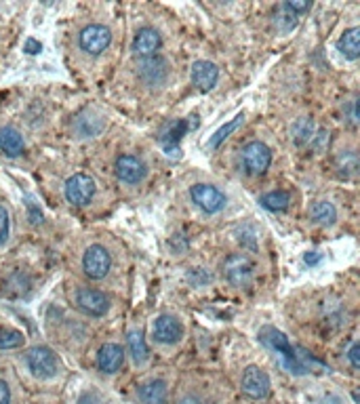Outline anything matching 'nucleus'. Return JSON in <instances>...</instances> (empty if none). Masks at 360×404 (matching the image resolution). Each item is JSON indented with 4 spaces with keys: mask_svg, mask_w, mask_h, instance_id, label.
<instances>
[{
    "mask_svg": "<svg viewBox=\"0 0 360 404\" xmlns=\"http://www.w3.org/2000/svg\"><path fill=\"white\" fill-rule=\"evenodd\" d=\"M320 404H341V402H339V398H335V396H329V398H326V400H322Z\"/></svg>",
    "mask_w": 360,
    "mask_h": 404,
    "instance_id": "obj_40",
    "label": "nucleus"
},
{
    "mask_svg": "<svg viewBox=\"0 0 360 404\" xmlns=\"http://www.w3.org/2000/svg\"><path fill=\"white\" fill-rule=\"evenodd\" d=\"M76 305L78 310H82L87 316H106L110 310V299L106 293L97 291V289H78L76 291Z\"/></svg>",
    "mask_w": 360,
    "mask_h": 404,
    "instance_id": "obj_10",
    "label": "nucleus"
},
{
    "mask_svg": "<svg viewBox=\"0 0 360 404\" xmlns=\"http://www.w3.org/2000/svg\"><path fill=\"white\" fill-rule=\"evenodd\" d=\"M303 259H305V264H308V266H316V264H318V261L322 259V255H320L318 251H312V253H308V255H305Z\"/></svg>",
    "mask_w": 360,
    "mask_h": 404,
    "instance_id": "obj_36",
    "label": "nucleus"
},
{
    "mask_svg": "<svg viewBox=\"0 0 360 404\" xmlns=\"http://www.w3.org/2000/svg\"><path fill=\"white\" fill-rule=\"evenodd\" d=\"M253 261L243 253H234L224 261V276L232 287H247L253 278Z\"/></svg>",
    "mask_w": 360,
    "mask_h": 404,
    "instance_id": "obj_6",
    "label": "nucleus"
},
{
    "mask_svg": "<svg viewBox=\"0 0 360 404\" xmlns=\"http://www.w3.org/2000/svg\"><path fill=\"white\" fill-rule=\"evenodd\" d=\"M339 49L347 59H358L360 55V30L358 28H350L343 32L341 41H339Z\"/></svg>",
    "mask_w": 360,
    "mask_h": 404,
    "instance_id": "obj_23",
    "label": "nucleus"
},
{
    "mask_svg": "<svg viewBox=\"0 0 360 404\" xmlns=\"http://www.w3.org/2000/svg\"><path fill=\"white\" fill-rule=\"evenodd\" d=\"M190 196L194 200V205L199 209H203L205 213H209V215H213V213H217V211H222L226 207V194L219 187L211 185V183L192 185Z\"/></svg>",
    "mask_w": 360,
    "mask_h": 404,
    "instance_id": "obj_4",
    "label": "nucleus"
},
{
    "mask_svg": "<svg viewBox=\"0 0 360 404\" xmlns=\"http://www.w3.org/2000/svg\"><path fill=\"white\" fill-rule=\"evenodd\" d=\"M310 217H312V222L316 226L329 228L337 219V209H335L333 202H329V200H316L314 205H312V209H310Z\"/></svg>",
    "mask_w": 360,
    "mask_h": 404,
    "instance_id": "obj_19",
    "label": "nucleus"
},
{
    "mask_svg": "<svg viewBox=\"0 0 360 404\" xmlns=\"http://www.w3.org/2000/svg\"><path fill=\"white\" fill-rule=\"evenodd\" d=\"M112 43V32L101 24H91L78 34V45L87 55H101Z\"/></svg>",
    "mask_w": 360,
    "mask_h": 404,
    "instance_id": "obj_5",
    "label": "nucleus"
},
{
    "mask_svg": "<svg viewBox=\"0 0 360 404\" xmlns=\"http://www.w3.org/2000/svg\"><path fill=\"white\" fill-rule=\"evenodd\" d=\"M30 291V280L24 274H13L7 282H5V295L11 297H22Z\"/></svg>",
    "mask_w": 360,
    "mask_h": 404,
    "instance_id": "obj_26",
    "label": "nucleus"
},
{
    "mask_svg": "<svg viewBox=\"0 0 360 404\" xmlns=\"http://www.w3.org/2000/svg\"><path fill=\"white\" fill-rule=\"evenodd\" d=\"M41 49H43V47H41V43H38V41H34V38H30V41L26 43V51H28V53H32V55H34V53H38Z\"/></svg>",
    "mask_w": 360,
    "mask_h": 404,
    "instance_id": "obj_38",
    "label": "nucleus"
},
{
    "mask_svg": "<svg viewBox=\"0 0 360 404\" xmlns=\"http://www.w3.org/2000/svg\"><path fill=\"white\" fill-rule=\"evenodd\" d=\"M243 118H245V116H243V114H238L232 122H228L226 127H222V129H219V131H217V133L209 139V147H217V145H219V143H222V141H224V139H226V137H228V135H230V133H232V131L240 124V122H243Z\"/></svg>",
    "mask_w": 360,
    "mask_h": 404,
    "instance_id": "obj_28",
    "label": "nucleus"
},
{
    "mask_svg": "<svg viewBox=\"0 0 360 404\" xmlns=\"http://www.w3.org/2000/svg\"><path fill=\"white\" fill-rule=\"evenodd\" d=\"M0 404H11V387L3 379H0Z\"/></svg>",
    "mask_w": 360,
    "mask_h": 404,
    "instance_id": "obj_30",
    "label": "nucleus"
},
{
    "mask_svg": "<svg viewBox=\"0 0 360 404\" xmlns=\"http://www.w3.org/2000/svg\"><path fill=\"white\" fill-rule=\"evenodd\" d=\"M124 362V349L118 343H106L101 345L99 354H97V366L103 373H116L120 370Z\"/></svg>",
    "mask_w": 360,
    "mask_h": 404,
    "instance_id": "obj_16",
    "label": "nucleus"
},
{
    "mask_svg": "<svg viewBox=\"0 0 360 404\" xmlns=\"http://www.w3.org/2000/svg\"><path fill=\"white\" fill-rule=\"evenodd\" d=\"M314 137V120L308 118V116H301L293 122L291 127V139L295 145H305L310 143Z\"/></svg>",
    "mask_w": 360,
    "mask_h": 404,
    "instance_id": "obj_22",
    "label": "nucleus"
},
{
    "mask_svg": "<svg viewBox=\"0 0 360 404\" xmlns=\"http://www.w3.org/2000/svg\"><path fill=\"white\" fill-rule=\"evenodd\" d=\"M160 34L154 30V28H143L137 32V36L133 38V55L141 62V59H147V57H154L156 51L160 49Z\"/></svg>",
    "mask_w": 360,
    "mask_h": 404,
    "instance_id": "obj_14",
    "label": "nucleus"
},
{
    "mask_svg": "<svg viewBox=\"0 0 360 404\" xmlns=\"http://www.w3.org/2000/svg\"><path fill=\"white\" fill-rule=\"evenodd\" d=\"M9 230H11V219L5 207H0V245H5L9 238Z\"/></svg>",
    "mask_w": 360,
    "mask_h": 404,
    "instance_id": "obj_29",
    "label": "nucleus"
},
{
    "mask_svg": "<svg viewBox=\"0 0 360 404\" xmlns=\"http://www.w3.org/2000/svg\"><path fill=\"white\" fill-rule=\"evenodd\" d=\"M240 158L249 175H264L272 164V150L264 141H249L243 147Z\"/></svg>",
    "mask_w": 360,
    "mask_h": 404,
    "instance_id": "obj_2",
    "label": "nucleus"
},
{
    "mask_svg": "<svg viewBox=\"0 0 360 404\" xmlns=\"http://www.w3.org/2000/svg\"><path fill=\"white\" fill-rule=\"evenodd\" d=\"M335 166H337V173L341 177H354L356 171H358V156L354 150H341L335 158Z\"/></svg>",
    "mask_w": 360,
    "mask_h": 404,
    "instance_id": "obj_24",
    "label": "nucleus"
},
{
    "mask_svg": "<svg viewBox=\"0 0 360 404\" xmlns=\"http://www.w3.org/2000/svg\"><path fill=\"white\" fill-rule=\"evenodd\" d=\"M312 139H316V147H318V150H322V147H324V143H329V133H326V131H322V133L314 135Z\"/></svg>",
    "mask_w": 360,
    "mask_h": 404,
    "instance_id": "obj_35",
    "label": "nucleus"
},
{
    "mask_svg": "<svg viewBox=\"0 0 360 404\" xmlns=\"http://www.w3.org/2000/svg\"><path fill=\"white\" fill-rule=\"evenodd\" d=\"M112 268V255L103 245H91L85 255H82V270L87 278L91 280H101L108 276Z\"/></svg>",
    "mask_w": 360,
    "mask_h": 404,
    "instance_id": "obj_3",
    "label": "nucleus"
},
{
    "mask_svg": "<svg viewBox=\"0 0 360 404\" xmlns=\"http://www.w3.org/2000/svg\"><path fill=\"white\" fill-rule=\"evenodd\" d=\"M30 215H32V222H34V224H38V222L43 219V213H41L34 205H30Z\"/></svg>",
    "mask_w": 360,
    "mask_h": 404,
    "instance_id": "obj_39",
    "label": "nucleus"
},
{
    "mask_svg": "<svg viewBox=\"0 0 360 404\" xmlns=\"http://www.w3.org/2000/svg\"><path fill=\"white\" fill-rule=\"evenodd\" d=\"M26 364L32 370L34 377L38 379H51L59 373V358L51 347L45 345H34L26 354Z\"/></svg>",
    "mask_w": 360,
    "mask_h": 404,
    "instance_id": "obj_1",
    "label": "nucleus"
},
{
    "mask_svg": "<svg viewBox=\"0 0 360 404\" xmlns=\"http://www.w3.org/2000/svg\"><path fill=\"white\" fill-rule=\"evenodd\" d=\"M154 339L164 345H173L184 337V324L171 314H162L154 320Z\"/></svg>",
    "mask_w": 360,
    "mask_h": 404,
    "instance_id": "obj_13",
    "label": "nucleus"
},
{
    "mask_svg": "<svg viewBox=\"0 0 360 404\" xmlns=\"http://www.w3.org/2000/svg\"><path fill=\"white\" fill-rule=\"evenodd\" d=\"M76 404H101V400H99L95 394H89V391H87V394H82V396L78 398Z\"/></svg>",
    "mask_w": 360,
    "mask_h": 404,
    "instance_id": "obj_34",
    "label": "nucleus"
},
{
    "mask_svg": "<svg viewBox=\"0 0 360 404\" xmlns=\"http://www.w3.org/2000/svg\"><path fill=\"white\" fill-rule=\"evenodd\" d=\"M103 127H106V120L101 116L97 118L91 116V110L82 112L74 122V131L78 133V137H95L103 131Z\"/></svg>",
    "mask_w": 360,
    "mask_h": 404,
    "instance_id": "obj_20",
    "label": "nucleus"
},
{
    "mask_svg": "<svg viewBox=\"0 0 360 404\" xmlns=\"http://www.w3.org/2000/svg\"><path fill=\"white\" fill-rule=\"evenodd\" d=\"M177 404H205L199 396H192V394H188V396H184L182 400H179Z\"/></svg>",
    "mask_w": 360,
    "mask_h": 404,
    "instance_id": "obj_37",
    "label": "nucleus"
},
{
    "mask_svg": "<svg viewBox=\"0 0 360 404\" xmlns=\"http://www.w3.org/2000/svg\"><path fill=\"white\" fill-rule=\"evenodd\" d=\"M358 352H360V345L358 343H352V347L347 349V360L352 364V368H358L360 362H358Z\"/></svg>",
    "mask_w": 360,
    "mask_h": 404,
    "instance_id": "obj_31",
    "label": "nucleus"
},
{
    "mask_svg": "<svg viewBox=\"0 0 360 404\" xmlns=\"http://www.w3.org/2000/svg\"><path fill=\"white\" fill-rule=\"evenodd\" d=\"M190 76H192V82L196 85V89H201V91H211V89L217 85L219 70H217V66L211 64V62H196V64L192 66Z\"/></svg>",
    "mask_w": 360,
    "mask_h": 404,
    "instance_id": "obj_15",
    "label": "nucleus"
},
{
    "mask_svg": "<svg viewBox=\"0 0 360 404\" xmlns=\"http://www.w3.org/2000/svg\"><path fill=\"white\" fill-rule=\"evenodd\" d=\"M114 171H116V177L127 183V185H135L139 181H143L147 168L143 164L141 158L133 156V154H122L116 158V164H114Z\"/></svg>",
    "mask_w": 360,
    "mask_h": 404,
    "instance_id": "obj_11",
    "label": "nucleus"
},
{
    "mask_svg": "<svg viewBox=\"0 0 360 404\" xmlns=\"http://www.w3.org/2000/svg\"><path fill=\"white\" fill-rule=\"evenodd\" d=\"M24 343V335L15 329H5L0 326V349H11L20 347Z\"/></svg>",
    "mask_w": 360,
    "mask_h": 404,
    "instance_id": "obj_27",
    "label": "nucleus"
},
{
    "mask_svg": "<svg viewBox=\"0 0 360 404\" xmlns=\"http://www.w3.org/2000/svg\"><path fill=\"white\" fill-rule=\"evenodd\" d=\"M137 398L141 404H166L168 402L166 383L162 379H152L137 389Z\"/></svg>",
    "mask_w": 360,
    "mask_h": 404,
    "instance_id": "obj_17",
    "label": "nucleus"
},
{
    "mask_svg": "<svg viewBox=\"0 0 360 404\" xmlns=\"http://www.w3.org/2000/svg\"><path fill=\"white\" fill-rule=\"evenodd\" d=\"M291 202V194L285 189H276V192H268L261 196V207L268 211H285Z\"/></svg>",
    "mask_w": 360,
    "mask_h": 404,
    "instance_id": "obj_25",
    "label": "nucleus"
},
{
    "mask_svg": "<svg viewBox=\"0 0 360 404\" xmlns=\"http://www.w3.org/2000/svg\"><path fill=\"white\" fill-rule=\"evenodd\" d=\"M259 337H261V341H264L268 347H272V349H276L278 354H282L285 362H287V366H289L291 370L301 373V366H299V362H297V356H295L293 347L289 345V339H287L280 331L266 326V329L259 333Z\"/></svg>",
    "mask_w": 360,
    "mask_h": 404,
    "instance_id": "obj_12",
    "label": "nucleus"
},
{
    "mask_svg": "<svg viewBox=\"0 0 360 404\" xmlns=\"http://www.w3.org/2000/svg\"><path fill=\"white\" fill-rule=\"evenodd\" d=\"M285 7L297 15V13H301V11H308V9L312 7V3H295V0H293V3H285Z\"/></svg>",
    "mask_w": 360,
    "mask_h": 404,
    "instance_id": "obj_32",
    "label": "nucleus"
},
{
    "mask_svg": "<svg viewBox=\"0 0 360 404\" xmlns=\"http://www.w3.org/2000/svg\"><path fill=\"white\" fill-rule=\"evenodd\" d=\"M345 114H347V122H350L352 127H356V118H358V112H356V101H350V103H347Z\"/></svg>",
    "mask_w": 360,
    "mask_h": 404,
    "instance_id": "obj_33",
    "label": "nucleus"
},
{
    "mask_svg": "<svg viewBox=\"0 0 360 404\" xmlns=\"http://www.w3.org/2000/svg\"><path fill=\"white\" fill-rule=\"evenodd\" d=\"M93 196H95V181L89 175L78 173L66 181V198H68V202H72L74 207L89 205Z\"/></svg>",
    "mask_w": 360,
    "mask_h": 404,
    "instance_id": "obj_7",
    "label": "nucleus"
},
{
    "mask_svg": "<svg viewBox=\"0 0 360 404\" xmlns=\"http://www.w3.org/2000/svg\"><path fill=\"white\" fill-rule=\"evenodd\" d=\"M270 377L266 370H261L259 366H249L245 373H243V379H240V389L245 396L253 398V400H261L270 394Z\"/></svg>",
    "mask_w": 360,
    "mask_h": 404,
    "instance_id": "obj_9",
    "label": "nucleus"
},
{
    "mask_svg": "<svg viewBox=\"0 0 360 404\" xmlns=\"http://www.w3.org/2000/svg\"><path fill=\"white\" fill-rule=\"evenodd\" d=\"M24 137L17 129L13 127H3L0 129V150L7 156H20L24 152Z\"/></svg>",
    "mask_w": 360,
    "mask_h": 404,
    "instance_id": "obj_18",
    "label": "nucleus"
},
{
    "mask_svg": "<svg viewBox=\"0 0 360 404\" xmlns=\"http://www.w3.org/2000/svg\"><path fill=\"white\" fill-rule=\"evenodd\" d=\"M127 345H129V352L135 360V364H145L147 358H150V347L145 343V337L141 331H131L127 335Z\"/></svg>",
    "mask_w": 360,
    "mask_h": 404,
    "instance_id": "obj_21",
    "label": "nucleus"
},
{
    "mask_svg": "<svg viewBox=\"0 0 360 404\" xmlns=\"http://www.w3.org/2000/svg\"><path fill=\"white\" fill-rule=\"evenodd\" d=\"M137 76H139V80H141L145 87H150V89L162 87V85L166 82V78H168V64H166L162 57H158V55L147 57V59H141V62H139V68H137Z\"/></svg>",
    "mask_w": 360,
    "mask_h": 404,
    "instance_id": "obj_8",
    "label": "nucleus"
}]
</instances>
